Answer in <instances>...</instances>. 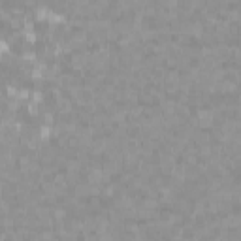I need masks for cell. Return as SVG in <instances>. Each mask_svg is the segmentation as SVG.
<instances>
[{
    "label": "cell",
    "mask_w": 241,
    "mask_h": 241,
    "mask_svg": "<svg viewBox=\"0 0 241 241\" xmlns=\"http://www.w3.org/2000/svg\"><path fill=\"white\" fill-rule=\"evenodd\" d=\"M49 134H51L49 126H41V130H40V136H41V138H49Z\"/></svg>",
    "instance_id": "1"
}]
</instances>
